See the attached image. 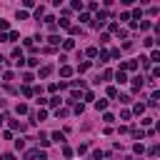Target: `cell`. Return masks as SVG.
I'll list each match as a JSON object with an SVG mask.
<instances>
[{"label": "cell", "instance_id": "8", "mask_svg": "<svg viewBox=\"0 0 160 160\" xmlns=\"http://www.w3.org/2000/svg\"><path fill=\"white\" fill-rule=\"evenodd\" d=\"M38 140H40V145H43V148H48V145H50V140H48V135H43V133H40V138H38Z\"/></svg>", "mask_w": 160, "mask_h": 160}, {"label": "cell", "instance_id": "15", "mask_svg": "<svg viewBox=\"0 0 160 160\" xmlns=\"http://www.w3.org/2000/svg\"><path fill=\"white\" fill-rule=\"evenodd\" d=\"M133 88L140 90V88H143V78H133Z\"/></svg>", "mask_w": 160, "mask_h": 160}, {"label": "cell", "instance_id": "2", "mask_svg": "<svg viewBox=\"0 0 160 160\" xmlns=\"http://www.w3.org/2000/svg\"><path fill=\"white\" fill-rule=\"evenodd\" d=\"M105 20H108V13L105 10H98V15H95V28H103Z\"/></svg>", "mask_w": 160, "mask_h": 160}, {"label": "cell", "instance_id": "23", "mask_svg": "<svg viewBox=\"0 0 160 160\" xmlns=\"http://www.w3.org/2000/svg\"><path fill=\"white\" fill-rule=\"evenodd\" d=\"M18 20H28V13L25 10H18Z\"/></svg>", "mask_w": 160, "mask_h": 160}, {"label": "cell", "instance_id": "27", "mask_svg": "<svg viewBox=\"0 0 160 160\" xmlns=\"http://www.w3.org/2000/svg\"><path fill=\"white\" fill-rule=\"evenodd\" d=\"M3 120H5V118H3V115H0V123H3Z\"/></svg>", "mask_w": 160, "mask_h": 160}, {"label": "cell", "instance_id": "14", "mask_svg": "<svg viewBox=\"0 0 160 160\" xmlns=\"http://www.w3.org/2000/svg\"><path fill=\"white\" fill-rule=\"evenodd\" d=\"M98 63H108V53H105V50L98 53Z\"/></svg>", "mask_w": 160, "mask_h": 160}, {"label": "cell", "instance_id": "24", "mask_svg": "<svg viewBox=\"0 0 160 160\" xmlns=\"http://www.w3.org/2000/svg\"><path fill=\"white\" fill-rule=\"evenodd\" d=\"M133 150H135V153H143L145 148H143V143H135V145H133Z\"/></svg>", "mask_w": 160, "mask_h": 160}, {"label": "cell", "instance_id": "22", "mask_svg": "<svg viewBox=\"0 0 160 160\" xmlns=\"http://www.w3.org/2000/svg\"><path fill=\"white\" fill-rule=\"evenodd\" d=\"M43 13H45V8H43V5H40V8H38V10H35V18H38V20H40V18H43Z\"/></svg>", "mask_w": 160, "mask_h": 160}, {"label": "cell", "instance_id": "5", "mask_svg": "<svg viewBox=\"0 0 160 160\" xmlns=\"http://www.w3.org/2000/svg\"><path fill=\"white\" fill-rule=\"evenodd\" d=\"M50 73H53V68H50V65H43V68H40V78H48Z\"/></svg>", "mask_w": 160, "mask_h": 160}, {"label": "cell", "instance_id": "19", "mask_svg": "<svg viewBox=\"0 0 160 160\" xmlns=\"http://www.w3.org/2000/svg\"><path fill=\"white\" fill-rule=\"evenodd\" d=\"M88 68H90V63H80V65H78V73H85Z\"/></svg>", "mask_w": 160, "mask_h": 160}, {"label": "cell", "instance_id": "9", "mask_svg": "<svg viewBox=\"0 0 160 160\" xmlns=\"http://www.w3.org/2000/svg\"><path fill=\"white\" fill-rule=\"evenodd\" d=\"M95 108H98V110H105V108H108V100H95Z\"/></svg>", "mask_w": 160, "mask_h": 160}, {"label": "cell", "instance_id": "17", "mask_svg": "<svg viewBox=\"0 0 160 160\" xmlns=\"http://www.w3.org/2000/svg\"><path fill=\"white\" fill-rule=\"evenodd\" d=\"M48 103H50V105L55 108V105H60V95H53V98L50 100H48Z\"/></svg>", "mask_w": 160, "mask_h": 160}, {"label": "cell", "instance_id": "13", "mask_svg": "<svg viewBox=\"0 0 160 160\" xmlns=\"http://www.w3.org/2000/svg\"><path fill=\"white\" fill-rule=\"evenodd\" d=\"M133 110H135V115H143V113H145V105H143V103H138Z\"/></svg>", "mask_w": 160, "mask_h": 160}, {"label": "cell", "instance_id": "20", "mask_svg": "<svg viewBox=\"0 0 160 160\" xmlns=\"http://www.w3.org/2000/svg\"><path fill=\"white\" fill-rule=\"evenodd\" d=\"M23 83H25V85H30V83H33V75L25 73V75H23Z\"/></svg>", "mask_w": 160, "mask_h": 160}, {"label": "cell", "instance_id": "7", "mask_svg": "<svg viewBox=\"0 0 160 160\" xmlns=\"http://www.w3.org/2000/svg\"><path fill=\"white\" fill-rule=\"evenodd\" d=\"M148 60H150V63H158V60H160V50H153Z\"/></svg>", "mask_w": 160, "mask_h": 160}, {"label": "cell", "instance_id": "10", "mask_svg": "<svg viewBox=\"0 0 160 160\" xmlns=\"http://www.w3.org/2000/svg\"><path fill=\"white\" fill-rule=\"evenodd\" d=\"M53 140L55 143H65V135H63V133H53Z\"/></svg>", "mask_w": 160, "mask_h": 160}, {"label": "cell", "instance_id": "26", "mask_svg": "<svg viewBox=\"0 0 160 160\" xmlns=\"http://www.w3.org/2000/svg\"><path fill=\"white\" fill-rule=\"evenodd\" d=\"M3 105H5V100H0V108H3Z\"/></svg>", "mask_w": 160, "mask_h": 160}, {"label": "cell", "instance_id": "16", "mask_svg": "<svg viewBox=\"0 0 160 160\" xmlns=\"http://www.w3.org/2000/svg\"><path fill=\"white\" fill-rule=\"evenodd\" d=\"M63 48H65V50H73L75 43H73V40H63Z\"/></svg>", "mask_w": 160, "mask_h": 160}, {"label": "cell", "instance_id": "25", "mask_svg": "<svg viewBox=\"0 0 160 160\" xmlns=\"http://www.w3.org/2000/svg\"><path fill=\"white\" fill-rule=\"evenodd\" d=\"M3 160H15V155H13V153H5V155H3Z\"/></svg>", "mask_w": 160, "mask_h": 160}, {"label": "cell", "instance_id": "6", "mask_svg": "<svg viewBox=\"0 0 160 160\" xmlns=\"http://www.w3.org/2000/svg\"><path fill=\"white\" fill-rule=\"evenodd\" d=\"M60 75H63V78H68V75H73V68L63 65V68H60Z\"/></svg>", "mask_w": 160, "mask_h": 160}, {"label": "cell", "instance_id": "3", "mask_svg": "<svg viewBox=\"0 0 160 160\" xmlns=\"http://www.w3.org/2000/svg\"><path fill=\"white\" fill-rule=\"evenodd\" d=\"M135 68H138V60H128V63H123V65H120V70L125 73V70H135Z\"/></svg>", "mask_w": 160, "mask_h": 160}, {"label": "cell", "instance_id": "12", "mask_svg": "<svg viewBox=\"0 0 160 160\" xmlns=\"http://www.w3.org/2000/svg\"><path fill=\"white\" fill-rule=\"evenodd\" d=\"M15 110H18V115H25V113H28V105H25V103H20Z\"/></svg>", "mask_w": 160, "mask_h": 160}, {"label": "cell", "instance_id": "4", "mask_svg": "<svg viewBox=\"0 0 160 160\" xmlns=\"http://www.w3.org/2000/svg\"><path fill=\"white\" fill-rule=\"evenodd\" d=\"M115 80L120 83V85H125V83H128V75H125L123 70H118V73H115Z\"/></svg>", "mask_w": 160, "mask_h": 160}, {"label": "cell", "instance_id": "11", "mask_svg": "<svg viewBox=\"0 0 160 160\" xmlns=\"http://www.w3.org/2000/svg\"><path fill=\"white\" fill-rule=\"evenodd\" d=\"M48 43H50V45H60V35H50V38H48Z\"/></svg>", "mask_w": 160, "mask_h": 160}, {"label": "cell", "instance_id": "18", "mask_svg": "<svg viewBox=\"0 0 160 160\" xmlns=\"http://www.w3.org/2000/svg\"><path fill=\"white\" fill-rule=\"evenodd\" d=\"M133 138H140V140H143L145 133H143V130H138V128H133Z\"/></svg>", "mask_w": 160, "mask_h": 160}, {"label": "cell", "instance_id": "1", "mask_svg": "<svg viewBox=\"0 0 160 160\" xmlns=\"http://www.w3.org/2000/svg\"><path fill=\"white\" fill-rule=\"evenodd\" d=\"M25 160H48V155L43 150H28L25 153Z\"/></svg>", "mask_w": 160, "mask_h": 160}, {"label": "cell", "instance_id": "21", "mask_svg": "<svg viewBox=\"0 0 160 160\" xmlns=\"http://www.w3.org/2000/svg\"><path fill=\"white\" fill-rule=\"evenodd\" d=\"M88 55L90 58H98V48H88Z\"/></svg>", "mask_w": 160, "mask_h": 160}]
</instances>
